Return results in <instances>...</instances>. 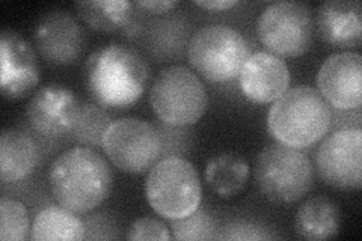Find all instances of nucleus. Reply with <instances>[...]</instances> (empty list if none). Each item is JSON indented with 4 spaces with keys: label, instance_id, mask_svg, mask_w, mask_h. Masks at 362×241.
<instances>
[{
    "label": "nucleus",
    "instance_id": "obj_4",
    "mask_svg": "<svg viewBox=\"0 0 362 241\" xmlns=\"http://www.w3.org/2000/svg\"><path fill=\"white\" fill-rule=\"evenodd\" d=\"M145 196L151 208L168 221L192 214L202 198L197 167L183 157L160 158L148 170Z\"/></svg>",
    "mask_w": 362,
    "mask_h": 241
},
{
    "label": "nucleus",
    "instance_id": "obj_1",
    "mask_svg": "<svg viewBox=\"0 0 362 241\" xmlns=\"http://www.w3.org/2000/svg\"><path fill=\"white\" fill-rule=\"evenodd\" d=\"M53 198L76 214L95 210L113 186L109 163L95 149L74 146L54 158L49 172Z\"/></svg>",
    "mask_w": 362,
    "mask_h": 241
},
{
    "label": "nucleus",
    "instance_id": "obj_26",
    "mask_svg": "<svg viewBox=\"0 0 362 241\" xmlns=\"http://www.w3.org/2000/svg\"><path fill=\"white\" fill-rule=\"evenodd\" d=\"M162 136L163 151L162 158L168 157H183L189 153L192 146V134L186 127H177V125H163L157 127Z\"/></svg>",
    "mask_w": 362,
    "mask_h": 241
},
{
    "label": "nucleus",
    "instance_id": "obj_7",
    "mask_svg": "<svg viewBox=\"0 0 362 241\" xmlns=\"http://www.w3.org/2000/svg\"><path fill=\"white\" fill-rule=\"evenodd\" d=\"M251 56L242 33L230 26L213 25L198 29L187 44V59L195 71L210 82H228L240 74Z\"/></svg>",
    "mask_w": 362,
    "mask_h": 241
},
{
    "label": "nucleus",
    "instance_id": "obj_20",
    "mask_svg": "<svg viewBox=\"0 0 362 241\" xmlns=\"http://www.w3.org/2000/svg\"><path fill=\"white\" fill-rule=\"evenodd\" d=\"M78 17L97 32H118L127 26L134 6L126 0H82L76 2Z\"/></svg>",
    "mask_w": 362,
    "mask_h": 241
},
{
    "label": "nucleus",
    "instance_id": "obj_15",
    "mask_svg": "<svg viewBox=\"0 0 362 241\" xmlns=\"http://www.w3.org/2000/svg\"><path fill=\"white\" fill-rule=\"evenodd\" d=\"M239 80L242 93L249 101L266 105L288 89L290 71L281 57L269 52H257L246 59Z\"/></svg>",
    "mask_w": 362,
    "mask_h": 241
},
{
    "label": "nucleus",
    "instance_id": "obj_14",
    "mask_svg": "<svg viewBox=\"0 0 362 241\" xmlns=\"http://www.w3.org/2000/svg\"><path fill=\"white\" fill-rule=\"evenodd\" d=\"M0 73L6 100L28 95L40 83V66L32 45L20 33L5 29L0 33Z\"/></svg>",
    "mask_w": 362,
    "mask_h": 241
},
{
    "label": "nucleus",
    "instance_id": "obj_23",
    "mask_svg": "<svg viewBox=\"0 0 362 241\" xmlns=\"http://www.w3.org/2000/svg\"><path fill=\"white\" fill-rule=\"evenodd\" d=\"M0 238L4 241L30 238L28 211L25 205L16 199H0Z\"/></svg>",
    "mask_w": 362,
    "mask_h": 241
},
{
    "label": "nucleus",
    "instance_id": "obj_11",
    "mask_svg": "<svg viewBox=\"0 0 362 241\" xmlns=\"http://www.w3.org/2000/svg\"><path fill=\"white\" fill-rule=\"evenodd\" d=\"M81 106L73 90L50 83L33 94L26 114L33 131L47 139H62L71 136Z\"/></svg>",
    "mask_w": 362,
    "mask_h": 241
},
{
    "label": "nucleus",
    "instance_id": "obj_22",
    "mask_svg": "<svg viewBox=\"0 0 362 241\" xmlns=\"http://www.w3.org/2000/svg\"><path fill=\"white\" fill-rule=\"evenodd\" d=\"M112 124L109 113L94 102H85L81 106V112L71 133V139L81 146L98 148L103 145L105 134Z\"/></svg>",
    "mask_w": 362,
    "mask_h": 241
},
{
    "label": "nucleus",
    "instance_id": "obj_16",
    "mask_svg": "<svg viewBox=\"0 0 362 241\" xmlns=\"http://www.w3.org/2000/svg\"><path fill=\"white\" fill-rule=\"evenodd\" d=\"M319 37L338 49H354L362 41V6L358 0H329L317 9Z\"/></svg>",
    "mask_w": 362,
    "mask_h": 241
},
{
    "label": "nucleus",
    "instance_id": "obj_19",
    "mask_svg": "<svg viewBox=\"0 0 362 241\" xmlns=\"http://www.w3.org/2000/svg\"><path fill=\"white\" fill-rule=\"evenodd\" d=\"M249 178V165L243 157L234 153H222L213 157L206 167L209 187L221 198H233L239 194Z\"/></svg>",
    "mask_w": 362,
    "mask_h": 241
},
{
    "label": "nucleus",
    "instance_id": "obj_10",
    "mask_svg": "<svg viewBox=\"0 0 362 241\" xmlns=\"http://www.w3.org/2000/svg\"><path fill=\"white\" fill-rule=\"evenodd\" d=\"M315 169L325 184L334 189H361L362 130L349 127L327 136L317 149Z\"/></svg>",
    "mask_w": 362,
    "mask_h": 241
},
{
    "label": "nucleus",
    "instance_id": "obj_9",
    "mask_svg": "<svg viewBox=\"0 0 362 241\" xmlns=\"http://www.w3.org/2000/svg\"><path fill=\"white\" fill-rule=\"evenodd\" d=\"M257 33L269 53L278 57L302 56L313 42V11L300 2L272 4L258 17Z\"/></svg>",
    "mask_w": 362,
    "mask_h": 241
},
{
    "label": "nucleus",
    "instance_id": "obj_5",
    "mask_svg": "<svg viewBox=\"0 0 362 241\" xmlns=\"http://www.w3.org/2000/svg\"><path fill=\"white\" fill-rule=\"evenodd\" d=\"M314 182L311 160L286 145L266 146L255 162V184L272 202L291 204L307 196Z\"/></svg>",
    "mask_w": 362,
    "mask_h": 241
},
{
    "label": "nucleus",
    "instance_id": "obj_21",
    "mask_svg": "<svg viewBox=\"0 0 362 241\" xmlns=\"http://www.w3.org/2000/svg\"><path fill=\"white\" fill-rule=\"evenodd\" d=\"M85 223L76 213L64 206L52 205L40 211L30 228V240H83Z\"/></svg>",
    "mask_w": 362,
    "mask_h": 241
},
{
    "label": "nucleus",
    "instance_id": "obj_12",
    "mask_svg": "<svg viewBox=\"0 0 362 241\" xmlns=\"http://www.w3.org/2000/svg\"><path fill=\"white\" fill-rule=\"evenodd\" d=\"M320 95L329 106L347 112L362 105V56L356 52L334 53L317 74Z\"/></svg>",
    "mask_w": 362,
    "mask_h": 241
},
{
    "label": "nucleus",
    "instance_id": "obj_13",
    "mask_svg": "<svg viewBox=\"0 0 362 241\" xmlns=\"http://www.w3.org/2000/svg\"><path fill=\"white\" fill-rule=\"evenodd\" d=\"M33 41L44 61L53 65H68L82 56L86 35L70 13L52 9L38 20Z\"/></svg>",
    "mask_w": 362,
    "mask_h": 241
},
{
    "label": "nucleus",
    "instance_id": "obj_25",
    "mask_svg": "<svg viewBox=\"0 0 362 241\" xmlns=\"http://www.w3.org/2000/svg\"><path fill=\"white\" fill-rule=\"evenodd\" d=\"M219 240H235V241H259V240H274L278 238L266 226L257 222L247 221H237L226 223L222 229V233L216 235Z\"/></svg>",
    "mask_w": 362,
    "mask_h": 241
},
{
    "label": "nucleus",
    "instance_id": "obj_29",
    "mask_svg": "<svg viewBox=\"0 0 362 241\" xmlns=\"http://www.w3.org/2000/svg\"><path fill=\"white\" fill-rule=\"evenodd\" d=\"M195 5L207 11H225L237 6L239 2L237 0H206V2L204 0H197Z\"/></svg>",
    "mask_w": 362,
    "mask_h": 241
},
{
    "label": "nucleus",
    "instance_id": "obj_8",
    "mask_svg": "<svg viewBox=\"0 0 362 241\" xmlns=\"http://www.w3.org/2000/svg\"><path fill=\"white\" fill-rule=\"evenodd\" d=\"M110 163L126 174H145L162 158L163 143L157 127L139 118L112 121L103 139Z\"/></svg>",
    "mask_w": 362,
    "mask_h": 241
},
{
    "label": "nucleus",
    "instance_id": "obj_17",
    "mask_svg": "<svg viewBox=\"0 0 362 241\" xmlns=\"http://www.w3.org/2000/svg\"><path fill=\"white\" fill-rule=\"evenodd\" d=\"M38 165V149L32 137L16 129L0 136V175L4 182H16L29 177Z\"/></svg>",
    "mask_w": 362,
    "mask_h": 241
},
{
    "label": "nucleus",
    "instance_id": "obj_3",
    "mask_svg": "<svg viewBox=\"0 0 362 241\" xmlns=\"http://www.w3.org/2000/svg\"><path fill=\"white\" fill-rule=\"evenodd\" d=\"M332 124V110L317 89L296 86L276 98L267 114L270 136L279 143L310 148L322 141Z\"/></svg>",
    "mask_w": 362,
    "mask_h": 241
},
{
    "label": "nucleus",
    "instance_id": "obj_24",
    "mask_svg": "<svg viewBox=\"0 0 362 241\" xmlns=\"http://www.w3.org/2000/svg\"><path fill=\"white\" fill-rule=\"evenodd\" d=\"M173 237L181 241L214 240L218 235V225L213 216L204 210H197L192 214L171 221Z\"/></svg>",
    "mask_w": 362,
    "mask_h": 241
},
{
    "label": "nucleus",
    "instance_id": "obj_2",
    "mask_svg": "<svg viewBox=\"0 0 362 241\" xmlns=\"http://www.w3.org/2000/svg\"><path fill=\"white\" fill-rule=\"evenodd\" d=\"M89 93L105 107H129L138 101L150 80V65L129 45L109 44L88 57Z\"/></svg>",
    "mask_w": 362,
    "mask_h": 241
},
{
    "label": "nucleus",
    "instance_id": "obj_28",
    "mask_svg": "<svg viewBox=\"0 0 362 241\" xmlns=\"http://www.w3.org/2000/svg\"><path fill=\"white\" fill-rule=\"evenodd\" d=\"M134 5L148 11L151 14H163L175 8L178 2L177 0H139V2H136Z\"/></svg>",
    "mask_w": 362,
    "mask_h": 241
},
{
    "label": "nucleus",
    "instance_id": "obj_18",
    "mask_svg": "<svg viewBox=\"0 0 362 241\" xmlns=\"http://www.w3.org/2000/svg\"><path fill=\"white\" fill-rule=\"evenodd\" d=\"M294 226L298 235L305 240L332 238L341 228V211L335 201L319 194L299 206Z\"/></svg>",
    "mask_w": 362,
    "mask_h": 241
},
{
    "label": "nucleus",
    "instance_id": "obj_6",
    "mask_svg": "<svg viewBox=\"0 0 362 241\" xmlns=\"http://www.w3.org/2000/svg\"><path fill=\"white\" fill-rule=\"evenodd\" d=\"M207 102V90L201 78L183 65L165 68L150 89V105L157 118L168 125H194L206 113Z\"/></svg>",
    "mask_w": 362,
    "mask_h": 241
},
{
    "label": "nucleus",
    "instance_id": "obj_27",
    "mask_svg": "<svg viewBox=\"0 0 362 241\" xmlns=\"http://www.w3.org/2000/svg\"><path fill=\"white\" fill-rule=\"evenodd\" d=\"M126 237L127 240H171L168 226L153 217H142L132 223Z\"/></svg>",
    "mask_w": 362,
    "mask_h": 241
}]
</instances>
